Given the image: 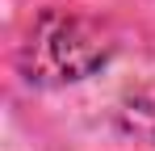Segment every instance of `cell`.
I'll return each instance as SVG.
<instances>
[{"label":"cell","instance_id":"6da1fadb","mask_svg":"<svg viewBox=\"0 0 155 151\" xmlns=\"http://www.w3.org/2000/svg\"><path fill=\"white\" fill-rule=\"evenodd\" d=\"M34 80H84L109 59V42L80 17L46 13L29 34Z\"/></svg>","mask_w":155,"mask_h":151}]
</instances>
